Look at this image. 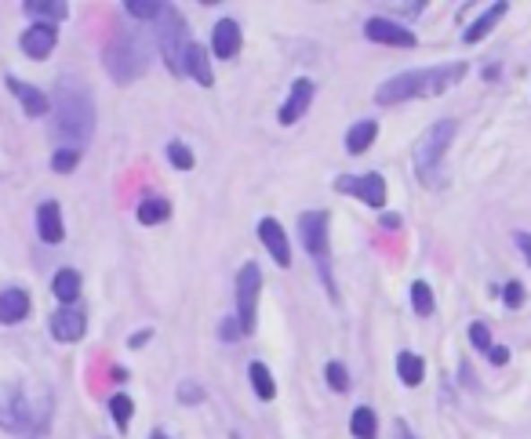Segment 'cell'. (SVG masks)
Instances as JSON below:
<instances>
[{"instance_id": "cell-1", "label": "cell", "mask_w": 531, "mask_h": 439, "mask_svg": "<svg viewBox=\"0 0 531 439\" xmlns=\"http://www.w3.org/2000/svg\"><path fill=\"white\" fill-rule=\"evenodd\" d=\"M51 392L44 385H0V428L19 439H44L51 428Z\"/></svg>"}, {"instance_id": "cell-2", "label": "cell", "mask_w": 531, "mask_h": 439, "mask_svg": "<svg viewBox=\"0 0 531 439\" xmlns=\"http://www.w3.org/2000/svg\"><path fill=\"white\" fill-rule=\"evenodd\" d=\"M466 62H451V65H422V69H408V73H396L386 84L375 88V102L379 106H396V102H408V99H426V95H440L451 84H458L466 77Z\"/></svg>"}, {"instance_id": "cell-3", "label": "cell", "mask_w": 531, "mask_h": 439, "mask_svg": "<svg viewBox=\"0 0 531 439\" xmlns=\"http://www.w3.org/2000/svg\"><path fill=\"white\" fill-rule=\"evenodd\" d=\"M55 127L70 142H88L95 131V99L77 73H62L55 81Z\"/></svg>"}, {"instance_id": "cell-4", "label": "cell", "mask_w": 531, "mask_h": 439, "mask_svg": "<svg viewBox=\"0 0 531 439\" xmlns=\"http://www.w3.org/2000/svg\"><path fill=\"white\" fill-rule=\"evenodd\" d=\"M153 47H157V44H153L150 37H143L139 30L120 26V30L113 33V40L106 44L102 62H106L109 77H113L117 84H131V81H139L143 73H146V65H150V58H153Z\"/></svg>"}, {"instance_id": "cell-5", "label": "cell", "mask_w": 531, "mask_h": 439, "mask_svg": "<svg viewBox=\"0 0 531 439\" xmlns=\"http://www.w3.org/2000/svg\"><path fill=\"white\" fill-rule=\"evenodd\" d=\"M455 120H437L419 142H415V153H412V160H415V175L422 178V185H430V189H440L444 185V175H440V164H444V153H448V145H451V138H455Z\"/></svg>"}, {"instance_id": "cell-6", "label": "cell", "mask_w": 531, "mask_h": 439, "mask_svg": "<svg viewBox=\"0 0 531 439\" xmlns=\"http://www.w3.org/2000/svg\"><path fill=\"white\" fill-rule=\"evenodd\" d=\"M153 44L164 55L168 69L175 73V77H182L186 73V51H189V30H186V22L178 19V12L171 4H164V12L153 22Z\"/></svg>"}, {"instance_id": "cell-7", "label": "cell", "mask_w": 531, "mask_h": 439, "mask_svg": "<svg viewBox=\"0 0 531 439\" xmlns=\"http://www.w3.org/2000/svg\"><path fill=\"white\" fill-rule=\"evenodd\" d=\"M299 237H302L309 258L317 262V272L327 283L331 298H335V283H331V251H327V211H306L299 218Z\"/></svg>"}, {"instance_id": "cell-8", "label": "cell", "mask_w": 531, "mask_h": 439, "mask_svg": "<svg viewBox=\"0 0 531 439\" xmlns=\"http://www.w3.org/2000/svg\"><path fill=\"white\" fill-rule=\"evenodd\" d=\"M258 290H262V269L255 262H244L240 272H237V323H240V334H255Z\"/></svg>"}, {"instance_id": "cell-9", "label": "cell", "mask_w": 531, "mask_h": 439, "mask_svg": "<svg viewBox=\"0 0 531 439\" xmlns=\"http://www.w3.org/2000/svg\"><path fill=\"white\" fill-rule=\"evenodd\" d=\"M335 189L343 193V196H361L368 207H375V211H382L386 207V178L382 175H339L335 178Z\"/></svg>"}, {"instance_id": "cell-10", "label": "cell", "mask_w": 531, "mask_h": 439, "mask_svg": "<svg viewBox=\"0 0 531 439\" xmlns=\"http://www.w3.org/2000/svg\"><path fill=\"white\" fill-rule=\"evenodd\" d=\"M364 37L375 40V44H389V47H415L419 44L412 30L396 26L393 19H382V15H375V19L364 22Z\"/></svg>"}, {"instance_id": "cell-11", "label": "cell", "mask_w": 531, "mask_h": 439, "mask_svg": "<svg viewBox=\"0 0 531 439\" xmlns=\"http://www.w3.org/2000/svg\"><path fill=\"white\" fill-rule=\"evenodd\" d=\"M313 95H317V84H313V81H306V77H299V81L292 84V91H288V99H284V106H281L277 120H281L284 127H292L295 120H302V116H306V109H309V102H313Z\"/></svg>"}, {"instance_id": "cell-12", "label": "cell", "mask_w": 531, "mask_h": 439, "mask_svg": "<svg viewBox=\"0 0 531 439\" xmlns=\"http://www.w3.org/2000/svg\"><path fill=\"white\" fill-rule=\"evenodd\" d=\"M258 240L266 244V251L274 254V262L281 269L292 265V244H288V233H284V226L277 222V218H262V222H258Z\"/></svg>"}, {"instance_id": "cell-13", "label": "cell", "mask_w": 531, "mask_h": 439, "mask_svg": "<svg viewBox=\"0 0 531 439\" xmlns=\"http://www.w3.org/2000/svg\"><path fill=\"white\" fill-rule=\"evenodd\" d=\"M88 331V316L77 309V306H62L55 316H51V338L55 341H81Z\"/></svg>"}, {"instance_id": "cell-14", "label": "cell", "mask_w": 531, "mask_h": 439, "mask_svg": "<svg viewBox=\"0 0 531 439\" xmlns=\"http://www.w3.org/2000/svg\"><path fill=\"white\" fill-rule=\"evenodd\" d=\"M55 40H58V33H55V26H48V22H33L26 33H22V55H30L33 62H40V58H48L51 51H55Z\"/></svg>"}, {"instance_id": "cell-15", "label": "cell", "mask_w": 531, "mask_h": 439, "mask_svg": "<svg viewBox=\"0 0 531 439\" xmlns=\"http://www.w3.org/2000/svg\"><path fill=\"white\" fill-rule=\"evenodd\" d=\"M37 237H40L44 244H62V237H65L62 207H58L55 200H44V203L37 207Z\"/></svg>"}, {"instance_id": "cell-16", "label": "cell", "mask_w": 531, "mask_h": 439, "mask_svg": "<svg viewBox=\"0 0 531 439\" xmlns=\"http://www.w3.org/2000/svg\"><path fill=\"white\" fill-rule=\"evenodd\" d=\"M8 88H12V95L19 99V106H22L26 116H44V113L51 109V99H48L40 88H33V84H26V81H19V77H8Z\"/></svg>"}, {"instance_id": "cell-17", "label": "cell", "mask_w": 531, "mask_h": 439, "mask_svg": "<svg viewBox=\"0 0 531 439\" xmlns=\"http://www.w3.org/2000/svg\"><path fill=\"white\" fill-rule=\"evenodd\" d=\"M30 316V295L22 287L0 290V323H22Z\"/></svg>"}, {"instance_id": "cell-18", "label": "cell", "mask_w": 531, "mask_h": 439, "mask_svg": "<svg viewBox=\"0 0 531 439\" xmlns=\"http://www.w3.org/2000/svg\"><path fill=\"white\" fill-rule=\"evenodd\" d=\"M212 51L219 58H233L240 51V26L233 19H219L212 30Z\"/></svg>"}, {"instance_id": "cell-19", "label": "cell", "mask_w": 531, "mask_h": 439, "mask_svg": "<svg viewBox=\"0 0 531 439\" xmlns=\"http://www.w3.org/2000/svg\"><path fill=\"white\" fill-rule=\"evenodd\" d=\"M186 73H189V77H193L196 84H201V88H212V84H215V73H212V62H208L205 44L189 40V51H186Z\"/></svg>"}, {"instance_id": "cell-20", "label": "cell", "mask_w": 531, "mask_h": 439, "mask_svg": "<svg viewBox=\"0 0 531 439\" xmlns=\"http://www.w3.org/2000/svg\"><path fill=\"white\" fill-rule=\"evenodd\" d=\"M506 12H509V4H506V0H499V4H492V8H488L481 19H477V22H470V26H466V33H462V40H466V44H481V40H484V37H488V33H492L499 22H502V15H506Z\"/></svg>"}, {"instance_id": "cell-21", "label": "cell", "mask_w": 531, "mask_h": 439, "mask_svg": "<svg viewBox=\"0 0 531 439\" xmlns=\"http://www.w3.org/2000/svg\"><path fill=\"white\" fill-rule=\"evenodd\" d=\"M51 295L62 306H77V298H81V272L77 269H58L55 280H51Z\"/></svg>"}, {"instance_id": "cell-22", "label": "cell", "mask_w": 531, "mask_h": 439, "mask_svg": "<svg viewBox=\"0 0 531 439\" xmlns=\"http://www.w3.org/2000/svg\"><path fill=\"white\" fill-rule=\"evenodd\" d=\"M396 378H401L408 389L422 385V378H426V359H422L419 352H401V356H396Z\"/></svg>"}, {"instance_id": "cell-23", "label": "cell", "mask_w": 531, "mask_h": 439, "mask_svg": "<svg viewBox=\"0 0 531 439\" xmlns=\"http://www.w3.org/2000/svg\"><path fill=\"white\" fill-rule=\"evenodd\" d=\"M22 12L30 19H48V26H55V22H62L65 15H70V8H65L62 0H26Z\"/></svg>"}, {"instance_id": "cell-24", "label": "cell", "mask_w": 531, "mask_h": 439, "mask_svg": "<svg viewBox=\"0 0 531 439\" xmlns=\"http://www.w3.org/2000/svg\"><path fill=\"white\" fill-rule=\"evenodd\" d=\"M375 134H379V124L375 120H361V124H353L350 127V134H346V150L357 157V153H368L371 150V142H375Z\"/></svg>"}, {"instance_id": "cell-25", "label": "cell", "mask_w": 531, "mask_h": 439, "mask_svg": "<svg viewBox=\"0 0 531 439\" xmlns=\"http://www.w3.org/2000/svg\"><path fill=\"white\" fill-rule=\"evenodd\" d=\"M350 432H353V439H375V432H379L375 410H371V407H357V410L350 414Z\"/></svg>"}, {"instance_id": "cell-26", "label": "cell", "mask_w": 531, "mask_h": 439, "mask_svg": "<svg viewBox=\"0 0 531 439\" xmlns=\"http://www.w3.org/2000/svg\"><path fill=\"white\" fill-rule=\"evenodd\" d=\"M248 378H251V389H255L258 400H274V396H277V382H274L270 371H266V363H251Z\"/></svg>"}, {"instance_id": "cell-27", "label": "cell", "mask_w": 531, "mask_h": 439, "mask_svg": "<svg viewBox=\"0 0 531 439\" xmlns=\"http://www.w3.org/2000/svg\"><path fill=\"white\" fill-rule=\"evenodd\" d=\"M168 214H171V203L164 196H153V200L139 203V222L143 226H161V222H168Z\"/></svg>"}, {"instance_id": "cell-28", "label": "cell", "mask_w": 531, "mask_h": 439, "mask_svg": "<svg viewBox=\"0 0 531 439\" xmlns=\"http://www.w3.org/2000/svg\"><path fill=\"white\" fill-rule=\"evenodd\" d=\"M168 0H124V12L139 22H157V15L164 12Z\"/></svg>"}, {"instance_id": "cell-29", "label": "cell", "mask_w": 531, "mask_h": 439, "mask_svg": "<svg viewBox=\"0 0 531 439\" xmlns=\"http://www.w3.org/2000/svg\"><path fill=\"white\" fill-rule=\"evenodd\" d=\"M131 410H135V403H131L127 392H113V396H109V414H113V425H117L120 432H127V425H131Z\"/></svg>"}, {"instance_id": "cell-30", "label": "cell", "mask_w": 531, "mask_h": 439, "mask_svg": "<svg viewBox=\"0 0 531 439\" xmlns=\"http://www.w3.org/2000/svg\"><path fill=\"white\" fill-rule=\"evenodd\" d=\"M412 309H415L419 316H430V313H433V290H430L426 280H415V283H412Z\"/></svg>"}, {"instance_id": "cell-31", "label": "cell", "mask_w": 531, "mask_h": 439, "mask_svg": "<svg viewBox=\"0 0 531 439\" xmlns=\"http://www.w3.org/2000/svg\"><path fill=\"white\" fill-rule=\"evenodd\" d=\"M77 164H81V150H77V145H70V150H58L51 157V171L55 175H70Z\"/></svg>"}, {"instance_id": "cell-32", "label": "cell", "mask_w": 531, "mask_h": 439, "mask_svg": "<svg viewBox=\"0 0 531 439\" xmlns=\"http://www.w3.org/2000/svg\"><path fill=\"white\" fill-rule=\"evenodd\" d=\"M324 378H327V385L335 389V392H346V389H350V374H346V367H343L339 359L324 363Z\"/></svg>"}, {"instance_id": "cell-33", "label": "cell", "mask_w": 531, "mask_h": 439, "mask_svg": "<svg viewBox=\"0 0 531 439\" xmlns=\"http://www.w3.org/2000/svg\"><path fill=\"white\" fill-rule=\"evenodd\" d=\"M168 160H171L178 171H189V168L196 164V160H193V150H189L186 142H171V145H168Z\"/></svg>"}, {"instance_id": "cell-34", "label": "cell", "mask_w": 531, "mask_h": 439, "mask_svg": "<svg viewBox=\"0 0 531 439\" xmlns=\"http://www.w3.org/2000/svg\"><path fill=\"white\" fill-rule=\"evenodd\" d=\"M470 345L474 349H481V352H488L492 349V331H488V323H470Z\"/></svg>"}, {"instance_id": "cell-35", "label": "cell", "mask_w": 531, "mask_h": 439, "mask_svg": "<svg viewBox=\"0 0 531 439\" xmlns=\"http://www.w3.org/2000/svg\"><path fill=\"white\" fill-rule=\"evenodd\" d=\"M502 298H506L509 309H520V306H524V283H520V280H509V283L502 287Z\"/></svg>"}, {"instance_id": "cell-36", "label": "cell", "mask_w": 531, "mask_h": 439, "mask_svg": "<svg viewBox=\"0 0 531 439\" xmlns=\"http://www.w3.org/2000/svg\"><path fill=\"white\" fill-rule=\"evenodd\" d=\"M513 244H517V251L524 254V262L531 265V233H513Z\"/></svg>"}, {"instance_id": "cell-37", "label": "cell", "mask_w": 531, "mask_h": 439, "mask_svg": "<svg viewBox=\"0 0 531 439\" xmlns=\"http://www.w3.org/2000/svg\"><path fill=\"white\" fill-rule=\"evenodd\" d=\"M488 359L495 363V367H506V363H509V349L506 345H492L488 349Z\"/></svg>"}, {"instance_id": "cell-38", "label": "cell", "mask_w": 531, "mask_h": 439, "mask_svg": "<svg viewBox=\"0 0 531 439\" xmlns=\"http://www.w3.org/2000/svg\"><path fill=\"white\" fill-rule=\"evenodd\" d=\"M178 396H182V400H186V403H201V396H205V392H201V389H196V385H193V382H186V385H182V389H178Z\"/></svg>"}, {"instance_id": "cell-39", "label": "cell", "mask_w": 531, "mask_h": 439, "mask_svg": "<svg viewBox=\"0 0 531 439\" xmlns=\"http://www.w3.org/2000/svg\"><path fill=\"white\" fill-rule=\"evenodd\" d=\"M150 338H153V331H139V334H131V349H143Z\"/></svg>"}, {"instance_id": "cell-40", "label": "cell", "mask_w": 531, "mask_h": 439, "mask_svg": "<svg viewBox=\"0 0 531 439\" xmlns=\"http://www.w3.org/2000/svg\"><path fill=\"white\" fill-rule=\"evenodd\" d=\"M396 439H419V435H415V432H412L405 421H396Z\"/></svg>"}, {"instance_id": "cell-41", "label": "cell", "mask_w": 531, "mask_h": 439, "mask_svg": "<svg viewBox=\"0 0 531 439\" xmlns=\"http://www.w3.org/2000/svg\"><path fill=\"white\" fill-rule=\"evenodd\" d=\"M237 331H240V323H237V320H226V323H222V338H226V341H230Z\"/></svg>"}, {"instance_id": "cell-42", "label": "cell", "mask_w": 531, "mask_h": 439, "mask_svg": "<svg viewBox=\"0 0 531 439\" xmlns=\"http://www.w3.org/2000/svg\"><path fill=\"white\" fill-rule=\"evenodd\" d=\"M150 439H168V435L164 432H150Z\"/></svg>"}]
</instances>
